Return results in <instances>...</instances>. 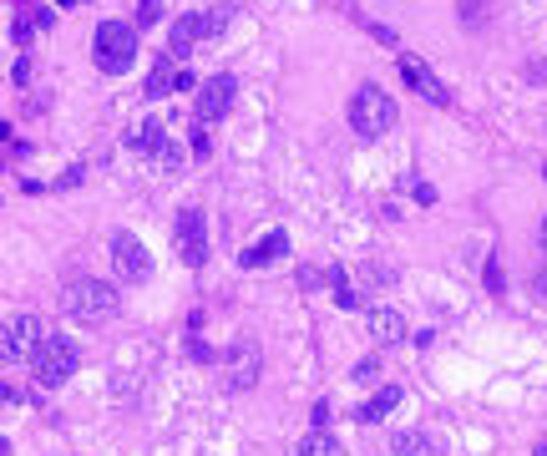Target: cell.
<instances>
[{"label":"cell","instance_id":"6da1fadb","mask_svg":"<svg viewBox=\"0 0 547 456\" xmlns=\"http://www.w3.org/2000/svg\"><path fill=\"white\" fill-rule=\"evenodd\" d=\"M61 310L76 320V325H107L117 315V294L107 279H92V274H76L61 284Z\"/></svg>","mask_w":547,"mask_h":456},{"label":"cell","instance_id":"7a4b0ae2","mask_svg":"<svg viewBox=\"0 0 547 456\" xmlns=\"http://www.w3.org/2000/svg\"><path fill=\"white\" fill-rule=\"evenodd\" d=\"M345 117H350V127H355L365 142L385 137L390 127L401 122V112H396V97H390L385 87H375V82H360V87L350 92V107H345Z\"/></svg>","mask_w":547,"mask_h":456},{"label":"cell","instance_id":"3957f363","mask_svg":"<svg viewBox=\"0 0 547 456\" xmlns=\"http://www.w3.org/2000/svg\"><path fill=\"white\" fill-rule=\"evenodd\" d=\"M31 370H36V386L56 391V386H66V380L82 370V345L66 340V335H41V345L31 355Z\"/></svg>","mask_w":547,"mask_h":456},{"label":"cell","instance_id":"277c9868","mask_svg":"<svg viewBox=\"0 0 547 456\" xmlns=\"http://www.w3.org/2000/svg\"><path fill=\"white\" fill-rule=\"evenodd\" d=\"M228 21H233V6L188 11L183 21H173V36H168V56H173V61H178V56H193V46H203V41L223 36V31H228Z\"/></svg>","mask_w":547,"mask_h":456},{"label":"cell","instance_id":"5b68a950","mask_svg":"<svg viewBox=\"0 0 547 456\" xmlns=\"http://www.w3.org/2000/svg\"><path fill=\"white\" fill-rule=\"evenodd\" d=\"M92 61H97L107 76L132 71V61H137V31H132L127 21H102V26L92 31Z\"/></svg>","mask_w":547,"mask_h":456},{"label":"cell","instance_id":"8992f818","mask_svg":"<svg viewBox=\"0 0 547 456\" xmlns=\"http://www.w3.org/2000/svg\"><path fill=\"white\" fill-rule=\"evenodd\" d=\"M173 244H178V259L188 269H203L208 264V218H203V208H178Z\"/></svg>","mask_w":547,"mask_h":456},{"label":"cell","instance_id":"52a82bcc","mask_svg":"<svg viewBox=\"0 0 547 456\" xmlns=\"http://www.w3.org/2000/svg\"><path fill=\"white\" fill-rule=\"evenodd\" d=\"M41 320L36 315H11L0 325V365H16V360H31L36 345H41Z\"/></svg>","mask_w":547,"mask_h":456},{"label":"cell","instance_id":"ba28073f","mask_svg":"<svg viewBox=\"0 0 547 456\" xmlns=\"http://www.w3.org/2000/svg\"><path fill=\"white\" fill-rule=\"evenodd\" d=\"M112 269L127 279V284H147L152 279V254L137 234H127V228H117L112 234Z\"/></svg>","mask_w":547,"mask_h":456},{"label":"cell","instance_id":"9c48e42d","mask_svg":"<svg viewBox=\"0 0 547 456\" xmlns=\"http://www.w3.org/2000/svg\"><path fill=\"white\" fill-rule=\"evenodd\" d=\"M127 147L147 152V158L158 163L163 173H178V168H183V147H173V142H168V127H163V122H142V127H132Z\"/></svg>","mask_w":547,"mask_h":456},{"label":"cell","instance_id":"30bf717a","mask_svg":"<svg viewBox=\"0 0 547 456\" xmlns=\"http://www.w3.org/2000/svg\"><path fill=\"white\" fill-rule=\"evenodd\" d=\"M223 365H228V386L233 391H249V386H259V375H264V350L244 335V340H233L223 350Z\"/></svg>","mask_w":547,"mask_h":456},{"label":"cell","instance_id":"8fae6325","mask_svg":"<svg viewBox=\"0 0 547 456\" xmlns=\"http://www.w3.org/2000/svg\"><path fill=\"white\" fill-rule=\"evenodd\" d=\"M233 92H239V82H233L228 71H218V76H208V82H198V92H193V112H198V122H218V117H228V112H233Z\"/></svg>","mask_w":547,"mask_h":456},{"label":"cell","instance_id":"7c38bea8","mask_svg":"<svg viewBox=\"0 0 547 456\" xmlns=\"http://www.w3.org/2000/svg\"><path fill=\"white\" fill-rule=\"evenodd\" d=\"M396 66H401V82H406L411 92H421L426 102H451V97H446V87L436 82V71H431L416 51H396Z\"/></svg>","mask_w":547,"mask_h":456},{"label":"cell","instance_id":"4fadbf2b","mask_svg":"<svg viewBox=\"0 0 547 456\" xmlns=\"http://www.w3.org/2000/svg\"><path fill=\"white\" fill-rule=\"evenodd\" d=\"M365 330H370L375 345H396V340L411 335V325H406V315L396 310V304H375V310L365 315Z\"/></svg>","mask_w":547,"mask_h":456},{"label":"cell","instance_id":"5bb4252c","mask_svg":"<svg viewBox=\"0 0 547 456\" xmlns=\"http://www.w3.org/2000/svg\"><path fill=\"white\" fill-rule=\"evenodd\" d=\"M284 254H289V234H284V228H274V234H264L254 249L239 254V264H244V269H269V264H279Z\"/></svg>","mask_w":547,"mask_h":456},{"label":"cell","instance_id":"9a60e30c","mask_svg":"<svg viewBox=\"0 0 547 456\" xmlns=\"http://www.w3.org/2000/svg\"><path fill=\"white\" fill-rule=\"evenodd\" d=\"M396 406H401V386H380V391H375V396L355 411V421H360V426H375V421H385Z\"/></svg>","mask_w":547,"mask_h":456},{"label":"cell","instance_id":"2e32d148","mask_svg":"<svg viewBox=\"0 0 547 456\" xmlns=\"http://www.w3.org/2000/svg\"><path fill=\"white\" fill-rule=\"evenodd\" d=\"M390 451L396 456H441V441L431 431H396L390 436Z\"/></svg>","mask_w":547,"mask_h":456},{"label":"cell","instance_id":"e0dca14e","mask_svg":"<svg viewBox=\"0 0 547 456\" xmlns=\"http://www.w3.org/2000/svg\"><path fill=\"white\" fill-rule=\"evenodd\" d=\"M173 87H178V76H173V56L163 51L158 61H152V71H147V87H142V92H147V102H158V97H168Z\"/></svg>","mask_w":547,"mask_h":456},{"label":"cell","instance_id":"ac0fdd59","mask_svg":"<svg viewBox=\"0 0 547 456\" xmlns=\"http://www.w3.org/2000/svg\"><path fill=\"white\" fill-rule=\"evenodd\" d=\"M294 456H345V446H340L330 431H309V436L294 446Z\"/></svg>","mask_w":547,"mask_h":456},{"label":"cell","instance_id":"d6986e66","mask_svg":"<svg viewBox=\"0 0 547 456\" xmlns=\"http://www.w3.org/2000/svg\"><path fill=\"white\" fill-rule=\"evenodd\" d=\"M330 284H335V304H340V310H355V304H360V294H355L350 274H345V269H330Z\"/></svg>","mask_w":547,"mask_h":456},{"label":"cell","instance_id":"ffe728a7","mask_svg":"<svg viewBox=\"0 0 547 456\" xmlns=\"http://www.w3.org/2000/svg\"><path fill=\"white\" fill-rule=\"evenodd\" d=\"M487 11V0H461V26H477Z\"/></svg>","mask_w":547,"mask_h":456},{"label":"cell","instance_id":"44dd1931","mask_svg":"<svg viewBox=\"0 0 547 456\" xmlns=\"http://www.w3.org/2000/svg\"><path fill=\"white\" fill-rule=\"evenodd\" d=\"M158 16H163V0H137V21H142V26H152Z\"/></svg>","mask_w":547,"mask_h":456},{"label":"cell","instance_id":"7402d4cb","mask_svg":"<svg viewBox=\"0 0 547 456\" xmlns=\"http://www.w3.org/2000/svg\"><path fill=\"white\" fill-rule=\"evenodd\" d=\"M375 375H380V360H375V355H365V360L355 365V380H365V386H370Z\"/></svg>","mask_w":547,"mask_h":456},{"label":"cell","instance_id":"603a6c76","mask_svg":"<svg viewBox=\"0 0 547 456\" xmlns=\"http://www.w3.org/2000/svg\"><path fill=\"white\" fill-rule=\"evenodd\" d=\"M487 289H492V294H502V289H507V279H502V264H497V259H487Z\"/></svg>","mask_w":547,"mask_h":456},{"label":"cell","instance_id":"cb8c5ba5","mask_svg":"<svg viewBox=\"0 0 547 456\" xmlns=\"http://www.w3.org/2000/svg\"><path fill=\"white\" fill-rule=\"evenodd\" d=\"M188 355H193V360H203V365H208V360H213V345H203V340H198V335H188Z\"/></svg>","mask_w":547,"mask_h":456},{"label":"cell","instance_id":"d4e9b609","mask_svg":"<svg viewBox=\"0 0 547 456\" xmlns=\"http://www.w3.org/2000/svg\"><path fill=\"white\" fill-rule=\"evenodd\" d=\"M532 294H537V299H547V259L532 269Z\"/></svg>","mask_w":547,"mask_h":456},{"label":"cell","instance_id":"484cf974","mask_svg":"<svg viewBox=\"0 0 547 456\" xmlns=\"http://www.w3.org/2000/svg\"><path fill=\"white\" fill-rule=\"evenodd\" d=\"M320 279H325V274H320V269H299V289H315V284H320Z\"/></svg>","mask_w":547,"mask_h":456},{"label":"cell","instance_id":"4316f807","mask_svg":"<svg viewBox=\"0 0 547 456\" xmlns=\"http://www.w3.org/2000/svg\"><path fill=\"white\" fill-rule=\"evenodd\" d=\"M325 426H330V401L315 406V431H325Z\"/></svg>","mask_w":547,"mask_h":456},{"label":"cell","instance_id":"83f0119b","mask_svg":"<svg viewBox=\"0 0 547 456\" xmlns=\"http://www.w3.org/2000/svg\"><path fill=\"white\" fill-rule=\"evenodd\" d=\"M416 203H436V188L431 183H416Z\"/></svg>","mask_w":547,"mask_h":456},{"label":"cell","instance_id":"f1b7e54d","mask_svg":"<svg viewBox=\"0 0 547 456\" xmlns=\"http://www.w3.org/2000/svg\"><path fill=\"white\" fill-rule=\"evenodd\" d=\"M11 406H16V391H11V386H0V411H11Z\"/></svg>","mask_w":547,"mask_h":456},{"label":"cell","instance_id":"f546056e","mask_svg":"<svg viewBox=\"0 0 547 456\" xmlns=\"http://www.w3.org/2000/svg\"><path fill=\"white\" fill-rule=\"evenodd\" d=\"M6 451H11V441H6V436H0V456H6Z\"/></svg>","mask_w":547,"mask_h":456},{"label":"cell","instance_id":"4dcf8cb0","mask_svg":"<svg viewBox=\"0 0 547 456\" xmlns=\"http://www.w3.org/2000/svg\"><path fill=\"white\" fill-rule=\"evenodd\" d=\"M542 249H547V218H542Z\"/></svg>","mask_w":547,"mask_h":456},{"label":"cell","instance_id":"1f68e13d","mask_svg":"<svg viewBox=\"0 0 547 456\" xmlns=\"http://www.w3.org/2000/svg\"><path fill=\"white\" fill-rule=\"evenodd\" d=\"M532 456H547V441H542V446H537V451H532Z\"/></svg>","mask_w":547,"mask_h":456},{"label":"cell","instance_id":"d6a6232c","mask_svg":"<svg viewBox=\"0 0 547 456\" xmlns=\"http://www.w3.org/2000/svg\"><path fill=\"white\" fill-rule=\"evenodd\" d=\"M335 6H350V0H335Z\"/></svg>","mask_w":547,"mask_h":456},{"label":"cell","instance_id":"836d02e7","mask_svg":"<svg viewBox=\"0 0 547 456\" xmlns=\"http://www.w3.org/2000/svg\"><path fill=\"white\" fill-rule=\"evenodd\" d=\"M61 6H71V0H61Z\"/></svg>","mask_w":547,"mask_h":456},{"label":"cell","instance_id":"e575fe53","mask_svg":"<svg viewBox=\"0 0 547 456\" xmlns=\"http://www.w3.org/2000/svg\"><path fill=\"white\" fill-rule=\"evenodd\" d=\"M542 178H547V168H542Z\"/></svg>","mask_w":547,"mask_h":456}]
</instances>
